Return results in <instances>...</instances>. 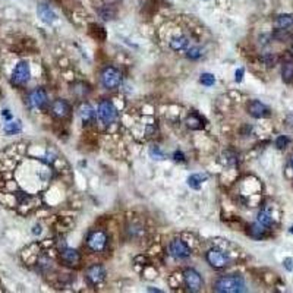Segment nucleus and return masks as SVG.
<instances>
[{"mask_svg": "<svg viewBox=\"0 0 293 293\" xmlns=\"http://www.w3.org/2000/svg\"><path fill=\"white\" fill-rule=\"evenodd\" d=\"M248 233L249 236L255 239V240H259V239H262L265 233H267V227L265 226H262L261 223H254V224H251V227H249V230H248Z\"/></svg>", "mask_w": 293, "mask_h": 293, "instance_id": "nucleus-18", "label": "nucleus"}, {"mask_svg": "<svg viewBox=\"0 0 293 293\" xmlns=\"http://www.w3.org/2000/svg\"><path fill=\"white\" fill-rule=\"evenodd\" d=\"M22 131V126H21L20 120H9L6 125H5V132L8 135H15V134H20Z\"/></svg>", "mask_w": 293, "mask_h": 293, "instance_id": "nucleus-22", "label": "nucleus"}, {"mask_svg": "<svg viewBox=\"0 0 293 293\" xmlns=\"http://www.w3.org/2000/svg\"><path fill=\"white\" fill-rule=\"evenodd\" d=\"M283 264H284V267H286V270H289V271H292L293 270V259L292 258H286L284 261H283Z\"/></svg>", "mask_w": 293, "mask_h": 293, "instance_id": "nucleus-30", "label": "nucleus"}, {"mask_svg": "<svg viewBox=\"0 0 293 293\" xmlns=\"http://www.w3.org/2000/svg\"><path fill=\"white\" fill-rule=\"evenodd\" d=\"M106 275H107L106 274V268L101 264H93L85 271V277H87L88 283L93 284V286L101 284L106 280Z\"/></svg>", "mask_w": 293, "mask_h": 293, "instance_id": "nucleus-10", "label": "nucleus"}, {"mask_svg": "<svg viewBox=\"0 0 293 293\" xmlns=\"http://www.w3.org/2000/svg\"><path fill=\"white\" fill-rule=\"evenodd\" d=\"M289 142H290V139L286 137V135H280V137H277V139H275V147H277L278 150H283V148L287 147Z\"/></svg>", "mask_w": 293, "mask_h": 293, "instance_id": "nucleus-28", "label": "nucleus"}, {"mask_svg": "<svg viewBox=\"0 0 293 293\" xmlns=\"http://www.w3.org/2000/svg\"><path fill=\"white\" fill-rule=\"evenodd\" d=\"M183 281L189 292H199L202 287V277L194 268H186L183 271Z\"/></svg>", "mask_w": 293, "mask_h": 293, "instance_id": "nucleus-8", "label": "nucleus"}, {"mask_svg": "<svg viewBox=\"0 0 293 293\" xmlns=\"http://www.w3.org/2000/svg\"><path fill=\"white\" fill-rule=\"evenodd\" d=\"M281 78L286 84H290L293 81V62L292 60H287L283 63L281 66Z\"/></svg>", "mask_w": 293, "mask_h": 293, "instance_id": "nucleus-19", "label": "nucleus"}, {"mask_svg": "<svg viewBox=\"0 0 293 293\" xmlns=\"http://www.w3.org/2000/svg\"><path fill=\"white\" fill-rule=\"evenodd\" d=\"M256 221H258V223H261V224H262V226H265V227H270V226L273 224V218H271V215H270L268 211H265V210H261V211L258 213Z\"/></svg>", "mask_w": 293, "mask_h": 293, "instance_id": "nucleus-24", "label": "nucleus"}, {"mask_svg": "<svg viewBox=\"0 0 293 293\" xmlns=\"http://www.w3.org/2000/svg\"><path fill=\"white\" fill-rule=\"evenodd\" d=\"M243 74H245L243 68H239V69L234 72V81H236V82H240V81H242V78H243Z\"/></svg>", "mask_w": 293, "mask_h": 293, "instance_id": "nucleus-29", "label": "nucleus"}, {"mask_svg": "<svg viewBox=\"0 0 293 293\" xmlns=\"http://www.w3.org/2000/svg\"><path fill=\"white\" fill-rule=\"evenodd\" d=\"M30 79H31V68H30V63L25 62V60H22V62H20L15 66V69L12 72L11 82L15 87H24V85H27L30 82Z\"/></svg>", "mask_w": 293, "mask_h": 293, "instance_id": "nucleus-3", "label": "nucleus"}, {"mask_svg": "<svg viewBox=\"0 0 293 293\" xmlns=\"http://www.w3.org/2000/svg\"><path fill=\"white\" fill-rule=\"evenodd\" d=\"M175 160L176 161H183L185 160V156H183V153L182 151H176L175 153Z\"/></svg>", "mask_w": 293, "mask_h": 293, "instance_id": "nucleus-31", "label": "nucleus"}, {"mask_svg": "<svg viewBox=\"0 0 293 293\" xmlns=\"http://www.w3.org/2000/svg\"><path fill=\"white\" fill-rule=\"evenodd\" d=\"M79 116L84 120V123L94 122V119H96V110L91 107V104L82 103V104L79 106Z\"/></svg>", "mask_w": 293, "mask_h": 293, "instance_id": "nucleus-16", "label": "nucleus"}, {"mask_svg": "<svg viewBox=\"0 0 293 293\" xmlns=\"http://www.w3.org/2000/svg\"><path fill=\"white\" fill-rule=\"evenodd\" d=\"M148 290H150V292H157V293H160V292H161V290H158V289H153V287H150V289H148Z\"/></svg>", "mask_w": 293, "mask_h": 293, "instance_id": "nucleus-32", "label": "nucleus"}, {"mask_svg": "<svg viewBox=\"0 0 293 293\" xmlns=\"http://www.w3.org/2000/svg\"><path fill=\"white\" fill-rule=\"evenodd\" d=\"M201 55H202V52H201L199 47H191V49L186 50V58L191 59V60H198L201 58Z\"/></svg>", "mask_w": 293, "mask_h": 293, "instance_id": "nucleus-26", "label": "nucleus"}, {"mask_svg": "<svg viewBox=\"0 0 293 293\" xmlns=\"http://www.w3.org/2000/svg\"><path fill=\"white\" fill-rule=\"evenodd\" d=\"M169 46L173 52H182L189 46V39L186 36H177V37H173L170 40Z\"/></svg>", "mask_w": 293, "mask_h": 293, "instance_id": "nucleus-17", "label": "nucleus"}, {"mask_svg": "<svg viewBox=\"0 0 293 293\" xmlns=\"http://www.w3.org/2000/svg\"><path fill=\"white\" fill-rule=\"evenodd\" d=\"M186 125H188V128H191V129H201L202 126H204V123H202V119L198 116L196 113H192L191 116L186 119Z\"/></svg>", "mask_w": 293, "mask_h": 293, "instance_id": "nucleus-23", "label": "nucleus"}, {"mask_svg": "<svg viewBox=\"0 0 293 293\" xmlns=\"http://www.w3.org/2000/svg\"><path fill=\"white\" fill-rule=\"evenodd\" d=\"M274 27H275L278 31H286V30L292 28L293 27V15H289V14L278 15V17L274 20Z\"/></svg>", "mask_w": 293, "mask_h": 293, "instance_id": "nucleus-15", "label": "nucleus"}, {"mask_svg": "<svg viewBox=\"0 0 293 293\" xmlns=\"http://www.w3.org/2000/svg\"><path fill=\"white\" fill-rule=\"evenodd\" d=\"M39 17L46 24H52V22H55L56 18H58L56 14L53 12V9L49 5H44V3H40L39 5Z\"/></svg>", "mask_w": 293, "mask_h": 293, "instance_id": "nucleus-14", "label": "nucleus"}, {"mask_svg": "<svg viewBox=\"0 0 293 293\" xmlns=\"http://www.w3.org/2000/svg\"><path fill=\"white\" fill-rule=\"evenodd\" d=\"M150 156L153 157L154 160H164V153L160 150V147H157V145H153L151 148H150Z\"/></svg>", "mask_w": 293, "mask_h": 293, "instance_id": "nucleus-27", "label": "nucleus"}, {"mask_svg": "<svg viewBox=\"0 0 293 293\" xmlns=\"http://www.w3.org/2000/svg\"><path fill=\"white\" fill-rule=\"evenodd\" d=\"M169 254L176 259H186L191 256V248L182 239H173L169 243Z\"/></svg>", "mask_w": 293, "mask_h": 293, "instance_id": "nucleus-9", "label": "nucleus"}, {"mask_svg": "<svg viewBox=\"0 0 293 293\" xmlns=\"http://www.w3.org/2000/svg\"><path fill=\"white\" fill-rule=\"evenodd\" d=\"M214 290L218 293L245 292V280L240 274H227L215 280Z\"/></svg>", "mask_w": 293, "mask_h": 293, "instance_id": "nucleus-1", "label": "nucleus"}, {"mask_svg": "<svg viewBox=\"0 0 293 293\" xmlns=\"http://www.w3.org/2000/svg\"><path fill=\"white\" fill-rule=\"evenodd\" d=\"M109 245V234L104 230H91L87 236V246L93 251V252H103L106 251Z\"/></svg>", "mask_w": 293, "mask_h": 293, "instance_id": "nucleus-2", "label": "nucleus"}, {"mask_svg": "<svg viewBox=\"0 0 293 293\" xmlns=\"http://www.w3.org/2000/svg\"><path fill=\"white\" fill-rule=\"evenodd\" d=\"M208 179L207 175H202V173H195V175H191L188 177V185L194 189H199V186Z\"/></svg>", "mask_w": 293, "mask_h": 293, "instance_id": "nucleus-20", "label": "nucleus"}, {"mask_svg": "<svg viewBox=\"0 0 293 293\" xmlns=\"http://www.w3.org/2000/svg\"><path fill=\"white\" fill-rule=\"evenodd\" d=\"M290 163H292V167H293V156H292V160H290Z\"/></svg>", "mask_w": 293, "mask_h": 293, "instance_id": "nucleus-33", "label": "nucleus"}, {"mask_svg": "<svg viewBox=\"0 0 293 293\" xmlns=\"http://www.w3.org/2000/svg\"><path fill=\"white\" fill-rule=\"evenodd\" d=\"M81 254L74 248H65L60 251V261L63 265L71 267V268H77L81 264Z\"/></svg>", "mask_w": 293, "mask_h": 293, "instance_id": "nucleus-11", "label": "nucleus"}, {"mask_svg": "<svg viewBox=\"0 0 293 293\" xmlns=\"http://www.w3.org/2000/svg\"><path fill=\"white\" fill-rule=\"evenodd\" d=\"M101 84L106 90H116L122 84V74L115 66H107L101 72Z\"/></svg>", "mask_w": 293, "mask_h": 293, "instance_id": "nucleus-4", "label": "nucleus"}, {"mask_svg": "<svg viewBox=\"0 0 293 293\" xmlns=\"http://www.w3.org/2000/svg\"><path fill=\"white\" fill-rule=\"evenodd\" d=\"M199 82L205 87H213L215 84V77L211 74H202L201 78H199Z\"/></svg>", "mask_w": 293, "mask_h": 293, "instance_id": "nucleus-25", "label": "nucleus"}, {"mask_svg": "<svg viewBox=\"0 0 293 293\" xmlns=\"http://www.w3.org/2000/svg\"><path fill=\"white\" fill-rule=\"evenodd\" d=\"M98 117L103 123L112 125L117 119V110L110 100H101L98 104Z\"/></svg>", "mask_w": 293, "mask_h": 293, "instance_id": "nucleus-5", "label": "nucleus"}, {"mask_svg": "<svg viewBox=\"0 0 293 293\" xmlns=\"http://www.w3.org/2000/svg\"><path fill=\"white\" fill-rule=\"evenodd\" d=\"M50 112L56 119H66L71 115V106L66 100L63 98H58L52 103L50 106Z\"/></svg>", "mask_w": 293, "mask_h": 293, "instance_id": "nucleus-12", "label": "nucleus"}, {"mask_svg": "<svg viewBox=\"0 0 293 293\" xmlns=\"http://www.w3.org/2000/svg\"><path fill=\"white\" fill-rule=\"evenodd\" d=\"M290 233H293V226H292V229H290Z\"/></svg>", "mask_w": 293, "mask_h": 293, "instance_id": "nucleus-34", "label": "nucleus"}, {"mask_svg": "<svg viewBox=\"0 0 293 293\" xmlns=\"http://www.w3.org/2000/svg\"><path fill=\"white\" fill-rule=\"evenodd\" d=\"M88 93H90V87L87 84H84V82H77V84L72 85V94L77 96V97H85Z\"/></svg>", "mask_w": 293, "mask_h": 293, "instance_id": "nucleus-21", "label": "nucleus"}, {"mask_svg": "<svg viewBox=\"0 0 293 293\" xmlns=\"http://www.w3.org/2000/svg\"><path fill=\"white\" fill-rule=\"evenodd\" d=\"M47 103H49V97L43 88H36V90L30 91V94L27 97V104L36 110H44L47 107Z\"/></svg>", "mask_w": 293, "mask_h": 293, "instance_id": "nucleus-6", "label": "nucleus"}, {"mask_svg": "<svg viewBox=\"0 0 293 293\" xmlns=\"http://www.w3.org/2000/svg\"><path fill=\"white\" fill-rule=\"evenodd\" d=\"M248 113L255 119H265V117H270V115H271L270 109L258 100H252L248 104Z\"/></svg>", "mask_w": 293, "mask_h": 293, "instance_id": "nucleus-13", "label": "nucleus"}, {"mask_svg": "<svg viewBox=\"0 0 293 293\" xmlns=\"http://www.w3.org/2000/svg\"><path fill=\"white\" fill-rule=\"evenodd\" d=\"M205 259L215 270H220V268H224L226 265H229V256L224 254L221 249H217V248L207 251Z\"/></svg>", "mask_w": 293, "mask_h": 293, "instance_id": "nucleus-7", "label": "nucleus"}]
</instances>
